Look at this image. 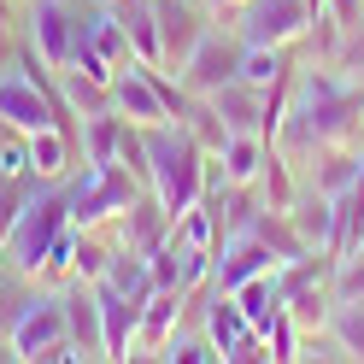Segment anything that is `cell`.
I'll list each match as a JSON object with an SVG mask.
<instances>
[{"label": "cell", "instance_id": "obj_4", "mask_svg": "<svg viewBox=\"0 0 364 364\" xmlns=\"http://www.w3.org/2000/svg\"><path fill=\"white\" fill-rule=\"evenodd\" d=\"M241 53H247L241 30H206V36H200V48L188 53V65L176 71V82L200 100V95H212V88H223L230 77H241Z\"/></svg>", "mask_w": 364, "mask_h": 364}, {"label": "cell", "instance_id": "obj_19", "mask_svg": "<svg viewBox=\"0 0 364 364\" xmlns=\"http://www.w3.org/2000/svg\"><path fill=\"white\" fill-rule=\"evenodd\" d=\"M95 282H112L118 294H129V300H147V294H153V264H147V253H135L129 241H118L106 253V270Z\"/></svg>", "mask_w": 364, "mask_h": 364}, {"label": "cell", "instance_id": "obj_5", "mask_svg": "<svg viewBox=\"0 0 364 364\" xmlns=\"http://www.w3.org/2000/svg\"><path fill=\"white\" fill-rule=\"evenodd\" d=\"M235 30H241V41L294 48V41L311 30V6L306 0H241L235 6Z\"/></svg>", "mask_w": 364, "mask_h": 364}, {"label": "cell", "instance_id": "obj_1", "mask_svg": "<svg viewBox=\"0 0 364 364\" xmlns=\"http://www.w3.org/2000/svg\"><path fill=\"white\" fill-rule=\"evenodd\" d=\"M141 147H147V188L159 194V206H165L171 218H182L200 200V188H206V147L188 135L182 118L147 124Z\"/></svg>", "mask_w": 364, "mask_h": 364}, {"label": "cell", "instance_id": "obj_10", "mask_svg": "<svg viewBox=\"0 0 364 364\" xmlns=\"http://www.w3.org/2000/svg\"><path fill=\"white\" fill-rule=\"evenodd\" d=\"M71 329H65V300L59 294H30V306L18 311V323H12V347H18V358H41L53 347V341H65Z\"/></svg>", "mask_w": 364, "mask_h": 364}, {"label": "cell", "instance_id": "obj_13", "mask_svg": "<svg viewBox=\"0 0 364 364\" xmlns=\"http://www.w3.org/2000/svg\"><path fill=\"white\" fill-rule=\"evenodd\" d=\"M59 300H65V329H71V341L82 347V358H106V335H100V294H95V282L71 277Z\"/></svg>", "mask_w": 364, "mask_h": 364}, {"label": "cell", "instance_id": "obj_23", "mask_svg": "<svg viewBox=\"0 0 364 364\" xmlns=\"http://www.w3.org/2000/svg\"><path fill=\"white\" fill-rule=\"evenodd\" d=\"M59 100H65V112L95 118V112H112V82L77 71V65H65V71H59Z\"/></svg>", "mask_w": 364, "mask_h": 364}, {"label": "cell", "instance_id": "obj_29", "mask_svg": "<svg viewBox=\"0 0 364 364\" xmlns=\"http://www.w3.org/2000/svg\"><path fill=\"white\" fill-rule=\"evenodd\" d=\"M329 294H335V306H341V300H364V253L335 259V270H329Z\"/></svg>", "mask_w": 364, "mask_h": 364}, {"label": "cell", "instance_id": "obj_28", "mask_svg": "<svg viewBox=\"0 0 364 364\" xmlns=\"http://www.w3.org/2000/svg\"><path fill=\"white\" fill-rule=\"evenodd\" d=\"M159 358H171V364H206V358H223V353H218V341L206 329H171V341H165Z\"/></svg>", "mask_w": 364, "mask_h": 364}, {"label": "cell", "instance_id": "obj_30", "mask_svg": "<svg viewBox=\"0 0 364 364\" xmlns=\"http://www.w3.org/2000/svg\"><path fill=\"white\" fill-rule=\"evenodd\" d=\"M264 341H270V358H300V323H294L288 311H277L270 323L259 329Z\"/></svg>", "mask_w": 364, "mask_h": 364}, {"label": "cell", "instance_id": "obj_25", "mask_svg": "<svg viewBox=\"0 0 364 364\" xmlns=\"http://www.w3.org/2000/svg\"><path fill=\"white\" fill-rule=\"evenodd\" d=\"M288 71H294V65H288V48H264V41H247V53H241V82L270 88V82H282Z\"/></svg>", "mask_w": 364, "mask_h": 364}, {"label": "cell", "instance_id": "obj_33", "mask_svg": "<svg viewBox=\"0 0 364 364\" xmlns=\"http://www.w3.org/2000/svg\"><path fill=\"white\" fill-rule=\"evenodd\" d=\"M212 6H241V0H212Z\"/></svg>", "mask_w": 364, "mask_h": 364}, {"label": "cell", "instance_id": "obj_9", "mask_svg": "<svg viewBox=\"0 0 364 364\" xmlns=\"http://www.w3.org/2000/svg\"><path fill=\"white\" fill-rule=\"evenodd\" d=\"M259 270H277V253H270V241H259L253 230H230L218 241V259H212V288H241L247 277H259Z\"/></svg>", "mask_w": 364, "mask_h": 364}, {"label": "cell", "instance_id": "obj_7", "mask_svg": "<svg viewBox=\"0 0 364 364\" xmlns=\"http://www.w3.org/2000/svg\"><path fill=\"white\" fill-rule=\"evenodd\" d=\"M153 12H159V65H165V71H182L188 53L200 48V36L212 30L206 0H153Z\"/></svg>", "mask_w": 364, "mask_h": 364}, {"label": "cell", "instance_id": "obj_12", "mask_svg": "<svg viewBox=\"0 0 364 364\" xmlns=\"http://www.w3.org/2000/svg\"><path fill=\"white\" fill-rule=\"evenodd\" d=\"M182 306H188V294H182V288H153L147 306H141V323H135V347H129V358H159V353H165L171 329L182 323Z\"/></svg>", "mask_w": 364, "mask_h": 364}, {"label": "cell", "instance_id": "obj_32", "mask_svg": "<svg viewBox=\"0 0 364 364\" xmlns=\"http://www.w3.org/2000/svg\"><path fill=\"white\" fill-rule=\"evenodd\" d=\"M335 6H341V18H353V0H335Z\"/></svg>", "mask_w": 364, "mask_h": 364}, {"label": "cell", "instance_id": "obj_20", "mask_svg": "<svg viewBox=\"0 0 364 364\" xmlns=\"http://www.w3.org/2000/svg\"><path fill=\"white\" fill-rule=\"evenodd\" d=\"M200 329L218 341V353H230L241 335H253V323H247L241 306H235V294L230 288H212V282H206V317H200Z\"/></svg>", "mask_w": 364, "mask_h": 364}, {"label": "cell", "instance_id": "obj_11", "mask_svg": "<svg viewBox=\"0 0 364 364\" xmlns=\"http://www.w3.org/2000/svg\"><path fill=\"white\" fill-rule=\"evenodd\" d=\"M306 182L317 194H341V188H353V182L364 176V147H347V141H317L311 153H306Z\"/></svg>", "mask_w": 364, "mask_h": 364}, {"label": "cell", "instance_id": "obj_21", "mask_svg": "<svg viewBox=\"0 0 364 364\" xmlns=\"http://www.w3.org/2000/svg\"><path fill=\"white\" fill-rule=\"evenodd\" d=\"M71 141H77V135L59 129V124L36 129V135H30V171H36L41 182H65V176H71Z\"/></svg>", "mask_w": 364, "mask_h": 364}, {"label": "cell", "instance_id": "obj_6", "mask_svg": "<svg viewBox=\"0 0 364 364\" xmlns=\"http://www.w3.org/2000/svg\"><path fill=\"white\" fill-rule=\"evenodd\" d=\"M77 41H82V6H71V0H30V48L53 71H65L77 59Z\"/></svg>", "mask_w": 364, "mask_h": 364}, {"label": "cell", "instance_id": "obj_17", "mask_svg": "<svg viewBox=\"0 0 364 364\" xmlns=\"http://www.w3.org/2000/svg\"><path fill=\"white\" fill-rule=\"evenodd\" d=\"M288 218H294V230H300V241L311 247V253H329V241H335V200L329 194H317V188L294 194Z\"/></svg>", "mask_w": 364, "mask_h": 364}, {"label": "cell", "instance_id": "obj_8", "mask_svg": "<svg viewBox=\"0 0 364 364\" xmlns=\"http://www.w3.org/2000/svg\"><path fill=\"white\" fill-rule=\"evenodd\" d=\"M112 112L118 118H129V124H171V106H165V95L153 88V77H147V65L141 59H124L118 71H112Z\"/></svg>", "mask_w": 364, "mask_h": 364}, {"label": "cell", "instance_id": "obj_2", "mask_svg": "<svg viewBox=\"0 0 364 364\" xmlns=\"http://www.w3.org/2000/svg\"><path fill=\"white\" fill-rule=\"evenodd\" d=\"M65 223H71V182H65V188H41L30 206L18 212L6 241H0V264L36 282V270H41V259H48V247H53V235Z\"/></svg>", "mask_w": 364, "mask_h": 364}, {"label": "cell", "instance_id": "obj_26", "mask_svg": "<svg viewBox=\"0 0 364 364\" xmlns=\"http://www.w3.org/2000/svg\"><path fill=\"white\" fill-rule=\"evenodd\" d=\"M182 124H188V135H194V141L200 147H206V153H223V141H230V124H223L218 118V112H212V100H188V112H182Z\"/></svg>", "mask_w": 364, "mask_h": 364}, {"label": "cell", "instance_id": "obj_27", "mask_svg": "<svg viewBox=\"0 0 364 364\" xmlns=\"http://www.w3.org/2000/svg\"><path fill=\"white\" fill-rule=\"evenodd\" d=\"M329 335L341 341L347 358H364V300H341L329 311Z\"/></svg>", "mask_w": 364, "mask_h": 364}, {"label": "cell", "instance_id": "obj_14", "mask_svg": "<svg viewBox=\"0 0 364 364\" xmlns=\"http://www.w3.org/2000/svg\"><path fill=\"white\" fill-rule=\"evenodd\" d=\"M95 294H100L106 358H129V347H135V323H141V306H147V300H129V294H118L112 282H95Z\"/></svg>", "mask_w": 364, "mask_h": 364}, {"label": "cell", "instance_id": "obj_22", "mask_svg": "<svg viewBox=\"0 0 364 364\" xmlns=\"http://www.w3.org/2000/svg\"><path fill=\"white\" fill-rule=\"evenodd\" d=\"M124 124L118 112H95V118H82V153H88V171H106V165H118V141H124Z\"/></svg>", "mask_w": 364, "mask_h": 364}, {"label": "cell", "instance_id": "obj_31", "mask_svg": "<svg viewBox=\"0 0 364 364\" xmlns=\"http://www.w3.org/2000/svg\"><path fill=\"white\" fill-rule=\"evenodd\" d=\"M6 36H12V0H0V48H6Z\"/></svg>", "mask_w": 364, "mask_h": 364}, {"label": "cell", "instance_id": "obj_15", "mask_svg": "<svg viewBox=\"0 0 364 364\" xmlns=\"http://www.w3.org/2000/svg\"><path fill=\"white\" fill-rule=\"evenodd\" d=\"M171 223H176V218L159 206V194L147 188V194H135V200H129V212L118 218V241H129L135 253H153L159 241H171Z\"/></svg>", "mask_w": 364, "mask_h": 364}, {"label": "cell", "instance_id": "obj_16", "mask_svg": "<svg viewBox=\"0 0 364 364\" xmlns=\"http://www.w3.org/2000/svg\"><path fill=\"white\" fill-rule=\"evenodd\" d=\"M200 100H212V112H218L230 129H259V135H264V88L230 77L223 88H212V95H200Z\"/></svg>", "mask_w": 364, "mask_h": 364}, {"label": "cell", "instance_id": "obj_3", "mask_svg": "<svg viewBox=\"0 0 364 364\" xmlns=\"http://www.w3.org/2000/svg\"><path fill=\"white\" fill-rule=\"evenodd\" d=\"M135 194H141V176H135V171H124V165L88 171L82 182H71V223H77V230H100V223L129 212Z\"/></svg>", "mask_w": 364, "mask_h": 364}, {"label": "cell", "instance_id": "obj_18", "mask_svg": "<svg viewBox=\"0 0 364 364\" xmlns=\"http://www.w3.org/2000/svg\"><path fill=\"white\" fill-rule=\"evenodd\" d=\"M106 6L118 12V24L129 36V53L141 65H159V12H153V0H106Z\"/></svg>", "mask_w": 364, "mask_h": 364}, {"label": "cell", "instance_id": "obj_24", "mask_svg": "<svg viewBox=\"0 0 364 364\" xmlns=\"http://www.w3.org/2000/svg\"><path fill=\"white\" fill-rule=\"evenodd\" d=\"M235 306H241V317L253 329H264L270 317L282 311V282H277V270H259V277H247L241 288H235Z\"/></svg>", "mask_w": 364, "mask_h": 364}]
</instances>
